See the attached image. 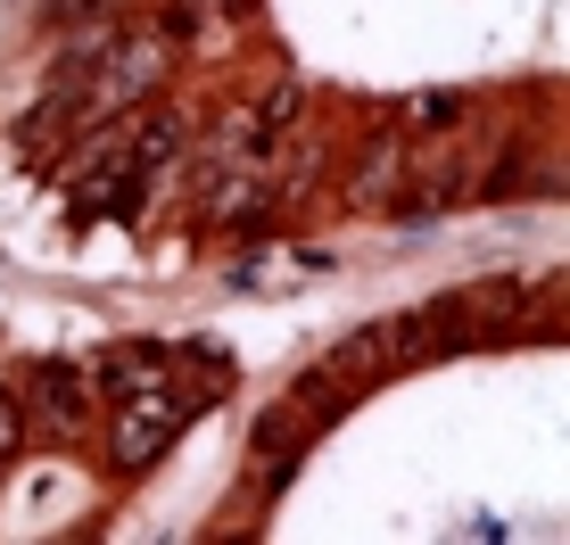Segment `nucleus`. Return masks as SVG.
<instances>
[{"instance_id": "1", "label": "nucleus", "mask_w": 570, "mask_h": 545, "mask_svg": "<svg viewBox=\"0 0 570 545\" xmlns=\"http://www.w3.org/2000/svg\"><path fill=\"white\" fill-rule=\"evenodd\" d=\"M174 430H183V397H157V405H141V414H125V422H116V438H125V463H149Z\"/></svg>"}]
</instances>
